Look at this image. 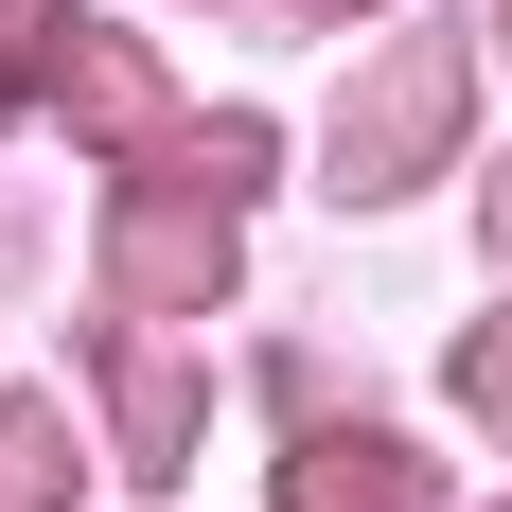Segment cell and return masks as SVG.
I'll return each instance as SVG.
<instances>
[{
  "instance_id": "obj_1",
  "label": "cell",
  "mask_w": 512,
  "mask_h": 512,
  "mask_svg": "<svg viewBox=\"0 0 512 512\" xmlns=\"http://www.w3.org/2000/svg\"><path fill=\"white\" fill-rule=\"evenodd\" d=\"M442 106H460V53L424 36L407 71L371 89V124H336V159H354V195H371V177H389V159H424V142H442Z\"/></svg>"
},
{
  "instance_id": "obj_4",
  "label": "cell",
  "mask_w": 512,
  "mask_h": 512,
  "mask_svg": "<svg viewBox=\"0 0 512 512\" xmlns=\"http://www.w3.org/2000/svg\"><path fill=\"white\" fill-rule=\"evenodd\" d=\"M0 36H18V0H0ZM0 106H18V53H0Z\"/></svg>"
},
{
  "instance_id": "obj_3",
  "label": "cell",
  "mask_w": 512,
  "mask_h": 512,
  "mask_svg": "<svg viewBox=\"0 0 512 512\" xmlns=\"http://www.w3.org/2000/svg\"><path fill=\"white\" fill-rule=\"evenodd\" d=\"M53 495V407H0V512Z\"/></svg>"
},
{
  "instance_id": "obj_2",
  "label": "cell",
  "mask_w": 512,
  "mask_h": 512,
  "mask_svg": "<svg viewBox=\"0 0 512 512\" xmlns=\"http://www.w3.org/2000/svg\"><path fill=\"white\" fill-rule=\"evenodd\" d=\"M301 512H407L389 442H318V460H301Z\"/></svg>"
}]
</instances>
